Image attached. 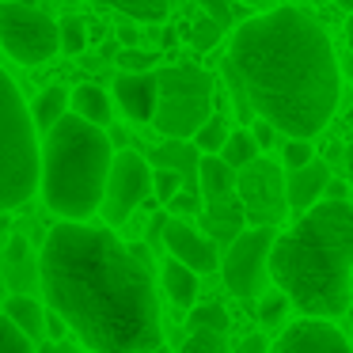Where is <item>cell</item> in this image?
<instances>
[{"mask_svg": "<svg viewBox=\"0 0 353 353\" xmlns=\"http://www.w3.org/2000/svg\"><path fill=\"white\" fill-rule=\"evenodd\" d=\"M277 289L304 319H334L350 304L353 277V205L319 201L281 232L270 259Z\"/></svg>", "mask_w": 353, "mask_h": 353, "instance_id": "cell-3", "label": "cell"}, {"mask_svg": "<svg viewBox=\"0 0 353 353\" xmlns=\"http://www.w3.org/2000/svg\"><path fill=\"white\" fill-rule=\"evenodd\" d=\"M152 179L156 171L148 168V160L133 148L118 152L114 171L107 183V198H103V221L107 224H122L133 216V209L145 205V198L152 194Z\"/></svg>", "mask_w": 353, "mask_h": 353, "instance_id": "cell-10", "label": "cell"}, {"mask_svg": "<svg viewBox=\"0 0 353 353\" xmlns=\"http://www.w3.org/2000/svg\"><path fill=\"white\" fill-rule=\"evenodd\" d=\"M228 125H224V118L221 114H213L205 125L198 130V137H194V145H198V152L201 156H221L224 152V145H228Z\"/></svg>", "mask_w": 353, "mask_h": 353, "instance_id": "cell-23", "label": "cell"}, {"mask_svg": "<svg viewBox=\"0 0 353 353\" xmlns=\"http://www.w3.org/2000/svg\"><path fill=\"white\" fill-rule=\"evenodd\" d=\"M42 296L88 353H156L160 300L145 247H125L107 228L61 221L50 228Z\"/></svg>", "mask_w": 353, "mask_h": 353, "instance_id": "cell-1", "label": "cell"}, {"mask_svg": "<svg viewBox=\"0 0 353 353\" xmlns=\"http://www.w3.org/2000/svg\"><path fill=\"white\" fill-rule=\"evenodd\" d=\"M114 61H118V69H122V72H152L156 54H148V50H122Z\"/></svg>", "mask_w": 353, "mask_h": 353, "instance_id": "cell-31", "label": "cell"}, {"mask_svg": "<svg viewBox=\"0 0 353 353\" xmlns=\"http://www.w3.org/2000/svg\"><path fill=\"white\" fill-rule=\"evenodd\" d=\"M198 4L213 23H221V27L232 23V0H198Z\"/></svg>", "mask_w": 353, "mask_h": 353, "instance_id": "cell-34", "label": "cell"}, {"mask_svg": "<svg viewBox=\"0 0 353 353\" xmlns=\"http://www.w3.org/2000/svg\"><path fill=\"white\" fill-rule=\"evenodd\" d=\"M156 353H168V350H163V345H160V350H156Z\"/></svg>", "mask_w": 353, "mask_h": 353, "instance_id": "cell-45", "label": "cell"}, {"mask_svg": "<svg viewBox=\"0 0 353 353\" xmlns=\"http://www.w3.org/2000/svg\"><path fill=\"white\" fill-rule=\"evenodd\" d=\"M254 141H259V148H274V141H277V130L270 122H262V118H254Z\"/></svg>", "mask_w": 353, "mask_h": 353, "instance_id": "cell-35", "label": "cell"}, {"mask_svg": "<svg viewBox=\"0 0 353 353\" xmlns=\"http://www.w3.org/2000/svg\"><path fill=\"white\" fill-rule=\"evenodd\" d=\"M338 8H345V12H353V0H334Z\"/></svg>", "mask_w": 353, "mask_h": 353, "instance_id": "cell-43", "label": "cell"}, {"mask_svg": "<svg viewBox=\"0 0 353 353\" xmlns=\"http://www.w3.org/2000/svg\"><path fill=\"white\" fill-rule=\"evenodd\" d=\"M0 274L19 296H31L34 289H42V259L31 251L23 236H12L8 247L0 251Z\"/></svg>", "mask_w": 353, "mask_h": 353, "instance_id": "cell-14", "label": "cell"}, {"mask_svg": "<svg viewBox=\"0 0 353 353\" xmlns=\"http://www.w3.org/2000/svg\"><path fill=\"white\" fill-rule=\"evenodd\" d=\"M114 103L130 122H156L160 107V72H118Z\"/></svg>", "mask_w": 353, "mask_h": 353, "instance_id": "cell-13", "label": "cell"}, {"mask_svg": "<svg viewBox=\"0 0 353 353\" xmlns=\"http://www.w3.org/2000/svg\"><path fill=\"white\" fill-rule=\"evenodd\" d=\"M39 353H80V350H77L72 342H46Z\"/></svg>", "mask_w": 353, "mask_h": 353, "instance_id": "cell-38", "label": "cell"}, {"mask_svg": "<svg viewBox=\"0 0 353 353\" xmlns=\"http://www.w3.org/2000/svg\"><path fill=\"white\" fill-rule=\"evenodd\" d=\"M72 114H80L84 122L107 130V122L114 118V103H110V95L103 92L99 84H80L77 92H72Z\"/></svg>", "mask_w": 353, "mask_h": 353, "instance_id": "cell-18", "label": "cell"}, {"mask_svg": "<svg viewBox=\"0 0 353 353\" xmlns=\"http://www.w3.org/2000/svg\"><path fill=\"white\" fill-rule=\"evenodd\" d=\"M345 175L353 179V141H350V145H345Z\"/></svg>", "mask_w": 353, "mask_h": 353, "instance_id": "cell-39", "label": "cell"}, {"mask_svg": "<svg viewBox=\"0 0 353 353\" xmlns=\"http://www.w3.org/2000/svg\"><path fill=\"white\" fill-rule=\"evenodd\" d=\"M137 27L133 23H118V42H122V50H137Z\"/></svg>", "mask_w": 353, "mask_h": 353, "instance_id": "cell-37", "label": "cell"}, {"mask_svg": "<svg viewBox=\"0 0 353 353\" xmlns=\"http://www.w3.org/2000/svg\"><path fill=\"white\" fill-rule=\"evenodd\" d=\"M19 4H27V8H39V0H19Z\"/></svg>", "mask_w": 353, "mask_h": 353, "instance_id": "cell-44", "label": "cell"}, {"mask_svg": "<svg viewBox=\"0 0 353 353\" xmlns=\"http://www.w3.org/2000/svg\"><path fill=\"white\" fill-rule=\"evenodd\" d=\"M84 46H88V23L77 16H65L61 19V54L77 57V54H84Z\"/></svg>", "mask_w": 353, "mask_h": 353, "instance_id": "cell-26", "label": "cell"}, {"mask_svg": "<svg viewBox=\"0 0 353 353\" xmlns=\"http://www.w3.org/2000/svg\"><path fill=\"white\" fill-rule=\"evenodd\" d=\"M0 353H39L34 342L8 319V315H0Z\"/></svg>", "mask_w": 353, "mask_h": 353, "instance_id": "cell-27", "label": "cell"}, {"mask_svg": "<svg viewBox=\"0 0 353 353\" xmlns=\"http://www.w3.org/2000/svg\"><path fill=\"white\" fill-rule=\"evenodd\" d=\"M270 353H353L342 330L330 327L327 319H296L285 327V334L274 342Z\"/></svg>", "mask_w": 353, "mask_h": 353, "instance_id": "cell-12", "label": "cell"}, {"mask_svg": "<svg viewBox=\"0 0 353 353\" xmlns=\"http://www.w3.org/2000/svg\"><path fill=\"white\" fill-rule=\"evenodd\" d=\"M281 160H285V171H300V168H307V163L315 160L312 141H292V137H285V145H281Z\"/></svg>", "mask_w": 353, "mask_h": 353, "instance_id": "cell-29", "label": "cell"}, {"mask_svg": "<svg viewBox=\"0 0 353 353\" xmlns=\"http://www.w3.org/2000/svg\"><path fill=\"white\" fill-rule=\"evenodd\" d=\"M221 34H224V27L213 23L209 16H194L190 27H186V39H190V46L201 50V54H205V50H213L216 42H221Z\"/></svg>", "mask_w": 353, "mask_h": 353, "instance_id": "cell-25", "label": "cell"}, {"mask_svg": "<svg viewBox=\"0 0 353 353\" xmlns=\"http://www.w3.org/2000/svg\"><path fill=\"white\" fill-rule=\"evenodd\" d=\"M179 353H224V334H213V330H190V338L183 342Z\"/></svg>", "mask_w": 353, "mask_h": 353, "instance_id": "cell-30", "label": "cell"}, {"mask_svg": "<svg viewBox=\"0 0 353 353\" xmlns=\"http://www.w3.org/2000/svg\"><path fill=\"white\" fill-rule=\"evenodd\" d=\"M198 209H205V201H201V194H190V190H183L175 201L168 205V216H179V221H186V216H194Z\"/></svg>", "mask_w": 353, "mask_h": 353, "instance_id": "cell-33", "label": "cell"}, {"mask_svg": "<svg viewBox=\"0 0 353 353\" xmlns=\"http://www.w3.org/2000/svg\"><path fill=\"white\" fill-rule=\"evenodd\" d=\"M163 251H168L171 259H179L183 266H190L194 274H213V270H221L216 243L209 236H201L194 224L179 221V216H168V228H163Z\"/></svg>", "mask_w": 353, "mask_h": 353, "instance_id": "cell-11", "label": "cell"}, {"mask_svg": "<svg viewBox=\"0 0 353 353\" xmlns=\"http://www.w3.org/2000/svg\"><path fill=\"white\" fill-rule=\"evenodd\" d=\"M239 201H243L247 221L254 228H274L289 209V186H285V168L274 160H254L251 168L239 171Z\"/></svg>", "mask_w": 353, "mask_h": 353, "instance_id": "cell-9", "label": "cell"}, {"mask_svg": "<svg viewBox=\"0 0 353 353\" xmlns=\"http://www.w3.org/2000/svg\"><path fill=\"white\" fill-rule=\"evenodd\" d=\"M285 307H289V296H285V292L277 289L274 296H266V300H262V307H259V319L266 323V327H274V323H281Z\"/></svg>", "mask_w": 353, "mask_h": 353, "instance_id": "cell-32", "label": "cell"}, {"mask_svg": "<svg viewBox=\"0 0 353 353\" xmlns=\"http://www.w3.org/2000/svg\"><path fill=\"white\" fill-rule=\"evenodd\" d=\"M156 160H160V168L179 171L190 194H201V152H198V145H186V141H168V145L156 148Z\"/></svg>", "mask_w": 353, "mask_h": 353, "instance_id": "cell-16", "label": "cell"}, {"mask_svg": "<svg viewBox=\"0 0 353 353\" xmlns=\"http://www.w3.org/2000/svg\"><path fill=\"white\" fill-rule=\"evenodd\" d=\"M224 77L239 80L254 118L292 141H312L334 118L342 69L327 31L304 8H270L236 27Z\"/></svg>", "mask_w": 353, "mask_h": 353, "instance_id": "cell-2", "label": "cell"}, {"mask_svg": "<svg viewBox=\"0 0 353 353\" xmlns=\"http://www.w3.org/2000/svg\"><path fill=\"white\" fill-rule=\"evenodd\" d=\"M4 315H8L12 323H16L19 330H23L31 342H39V338H46V307L39 304L34 296H19V292H12L8 300H4Z\"/></svg>", "mask_w": 353, "mask_h": 353, "instance_id": "cell-17", "label": "cell"}, {"mask_svg": "<svg viewBox=\"0 0 353 353\" xmlns=\"http://www.w3.org/2000/svg\"><path fill=\"white\" fill-rule=\"evenodd\" d=\"M221 160L228 163L232 171H243V168H251L254 160H262V148H259V141H254V133L251 130H232Z\"/></svg>", "mask_w": 353, "mask_h": 353, "instance_id": "cell-21", "label": "cell"}, {"mask_svg": "<svg viewBox=\"0 0 353 353\" xmlns=\"http://www.w3.org/2000/svg\"><path fill=\"white\" fill-rule=\"evenodd\" d=\"M285 186H289V209H296V213L304 216L327 198L330 168L323 160H312L307 168H300V171H285Z\"/></svg>", "mask_w": 353, "mask_h": 353, "instance_id": "cell-15", "label": "cell"}, {"mask_svg": "<svg viewBox=\"0 0 353 353\" xmlns=\"http://www.w3.org/2000/svg\"><path fill=\"white\" fill-rule=\"evenodd\" d=\"M254 4H262L266 12H270V8H277V0H254Z\"/></svg>", "mask_w": 353, "mask_h": 353, "instance_id": "cell-42", "label": "cell"}, {"mask_svg": "<svg viewBox=\"0 0 353 353\" xmlns=\"http://www.w3.org/2000/svg\"><path fill=\"white\" fill-rule=\"evenodd\" d=\"M228 312L221 304H198L190 312V330H213V334H228Z\"/></svg>", "mask_w": 353, "mask_h": 353, "instance_id": "cell-24", "label": "cell"}, {"mask_svg": "<svg viewBox=\"0 0 353 353\" xmlns=\"http://www.w3.org/2000/svg\"><path fill=\"white\" fill-rule=\"evenodd\" d=\"M42 186V152L31 107L0 69V213L27 205Z\"/></svg>", "mask_w": 353, "mask_h": 353, "instance_id": "cell-5", "label": "cell"}, {"mask_svg": "<svg viewBox=\"0 0 353 353\" xmlns=\"http://www.w3.org/2000/svg\"><path fill=\"white\" fill-rule=\"evenodd\" d=\"M274 345L266 342V334H247L243 342H239V353H270Z\"/></svg>", "mask_w": 353, "mask_h": 353, "instance_id": "cell-36", "label": "cell"}, {"mask_svg": "<svg viewBox=\"0 0 353 353\" xmlns=\"http://www.w3.org/2000/svg\"><path fill=\"white\" fill-rule=\"evenodd\" d=\"M69 103H72V95L65 92L61 84H54V88H46V92L34 99V107H31V118H34V130H42V133H50L57 122H61L65 114H69Z\"/></svg>", "mask_w": 353, "mask_h": 353, "instance_id": "cell-20", "label": "cell"}, {"mask_svg": "<svg viewBox=\"0 0 353 353\" xmlns=\"http://www.w3.org/2000/svg\"><path fill=\"white\" fill-rule=\"evenodd\" d=\"M213 118V77L198 65H168L160 69V107L156 130L168 141H194Z\"/></svg>", "mask_w": 353, "mask_h": 353, "instance_id": "cell-6", "label": "cell"}, {"mask_svg": "<svg viewBox=\"0 0 353 353\" xmlns=\"http://www.w3.org/2000/svg\"><path fill=\"white\" fill-rule=\"evenodd\" d=\"M8 232V213H0V236Z\"/></svg>", "mask_w": 353, "mask_h": 353, "instance_id": "cell-41", "label": "cell"}, {"mask_svg": "<svg viewBox=\"0 0 353 353\" xmlns=\"http://www.w3.org/2000/svg\"><path fill=\"white\" fill-rule=\"evenodd\" d=\"M92 4H107L130 19H141V23H156L168 16V0H92Z\"/></svg>", "mask_w": 353, "mask_h": 353, "instance_id": "cell-22", "label": "cell"}, {"mask_svg": "<svg viewBox=\"0 0 353 353\" xmlns=\"http://www.w3.org/2000/svg\"><path fill=\"white\" fill-rule=\"evenodd\" d=\"M274 243H277V232L274 228H247L236 243H228L221 262V274L224 285H228L232 296L239 300H251L262 296L270 274V259H274Z\"/></svg>", "mask_w": 353, "mask_h": 353, "instance_id": "cell-8", "label": "cell"}, {"mask_svg": "<svg viewBox=\"0 0 353 353\" xmlns=\"http://www.w3.org/2000/svg\"><path fill=\"white\" fill-rule=\"evenodd\" d=\"M183 190H186V183H183V175H179V171H171V168H156L152 194L163 201V205H171V201H175Z\"/></svg>", "mask_w": 353, "mask_h": 353, "instance_id": "cell-28", "label": "cell"}, {"mask_svg": "<svg viewBox=\"0 0 353 353\" xmlns=\"http://www.w3.org/2000/svg\"><path fill=\"white\" fill-rule=\"evenodd\" d=\"M160 277H163V292H168L179 307H190L194 304V296H198V274H194L190 266H183L179 259H171V254H168Z\"/></svg>", "mask_w": 353, "mask_h": 353, "instance_id": "cell-19", "label": "cell"}, {"mask_svg": "<svg viewBox=\"0 0 353 353\" xmlns=\"http://www.w3.org/2000/svg\"><path fill=\"white\" fill-rule=\"evenodd\" d=\"M0 46L19 65H42L61 50V23H54L42 8L0 0Z\"/></svg>", "mask_w": 353, "mask_h": 353, "instance_id": "cell-7", "label": "cell"}, {"mask_svg": "<svg viewBox=\"0 0 353 353\" xmlns=\"http://www.w3.org/2000/svg\"><path fill=\"white\" fill-rule=\"evenodd\" d=\"M345 42H350V54H353V12H350V19H345Z\"/></svg>", "mask_w": 353, "mask_h": 353, "instance_id": "cell-40", "label": "cell"}, {"mask_svg": "<svg viewBox=\"0 0 353 353\" xmlns=\"http://www.w3.org/2000/svg\"><path fill=\"white\" fill-rule=\"evenodd\" d=\"M114 160L118 152L107 130L84 122L80 114H65L42 145V201L50 213L72 224L99 213Z\"/></svg>", "mask_w": 353, "mask_h": 353, "instance_id": "cell-4", "label": "cell"}, {"mask_svg": "<svg viewBox=\"0 0 353 353\" xmlns=\"http://www.w3.org/2000/svg\"><path fill=\"white\" fill-rule=\"evenodd\" d=\"M247 4H254V0H247Z\"/></svg>", "mask_w": 353, "mask_h": 353, "instance_id": "cell-46", "label": "cell"}]
</instances>
